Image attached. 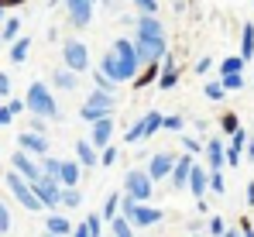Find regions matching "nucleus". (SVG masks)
<instances>
[{"label": "nucleus", "instance_id": "11", "mask_svg": "<svg viewBox=\"0 0 254 237\" xmlns=\"http://www.w3.org/2000/svg\"><path fill=\"white\" fill-rule=\"evenodd\" d=\"M110 131H114V114L93 120V131H89V145H110Z\"/></svg>", "mask_w": 254, "mask_h": 237}, {"label": "nucleus", "instance_id": "43", "mask_svg": "<svg viewBox=\"0 0 254 237\" xmlns=\"http://www.w3.org/2000/svg\"><path fill=\"white\" fill-rule=\"evenodd\" d=\"M0 231H10V210L0 203Z\"/></svg>", "mask_w": 254, "mask_h": 237}, {"label": "nucleus", "instance_id": "7", "mask_svg": "<svg viewBox=\"0 0 254 237\" xmlns=\"http://www.w3.org/2000/svg\"><path fill=\"white\" fill-rule=\"evenodd\" d=\"M10 165H14V172H21L28 182H35V179H42V165L35 161V158L28 155L24 148H17L14 155H10Z\"/></svg>", "mask_w": 254, "mask_h": 237}, {"label": "nucleus", "instance_id": "39", "mask_svg": "<svg viewBox=\"0 0 254 237\" xmlns=\"http://www.w3.org/2000/svg\"><path fill=\"white\" fill-rule=\"evenodd\" d=\"M86 231L93 237H100V217H96V213H86Z\"/></svg>", "mask_w": 254, "mask_h": 237}, {"label": "nucleus", "instance_id": "26", "mask_svg": "<svg viewBox=\"0 0 254 237\" xmlns=\"http://www.w3.org/2000/svg\"><path fill=\"white\" fill-rule=\"evenodd\" d=\"M48 231H52V234H59V237H65L69 231H72V224H69L65 217H48Z\"/></svg>", "mask_w": 254, "mask_h": 237}, {"label": "nucleus", "instance_id": "54", "mask_svg": "<svg viewBox=\"0 0 254 237\" xmlns=\"http://www.w3.org/2000/svg\"><path fill=\"white\" fill-rule=\"evenodd\" d=\"M248 203H251V206H254V182H251V186H248Z\"/></svg>", "mask_w": 254, "mask_h": 237}, {"label": "nucleus", "instance_id": "22", "mask_svg": "<svg viewBox=\"0 0 254 237\" xmlns=\"http://www.w3.org/2000/svg\"><path fill=\"white\" fill-rule=\"evenodd\" d=\"M28 48H31V38H14L10 59H14V62H24V59H28Z\"/></svg>", "mask_w": 254, "mask_h": 237}, {"label": "nucleus", "instance_id": "33", "mask_svg": "<svg viewBox=\"0 0 254 237\" xmlns=\"http://www.w3.org/2000/svg\"><path fill=\"white\" fill-rule=\"evenodd\" d=\"M117 158H121V152H117L114 145H107V148H103V155H100V165H107V168H114V161H117Z\"/></svg>", "mask_w": 254, "mask_h": 237}, {"label": "nucleus", "instance_id": "51", "mask_svg": "<svg viewBox=\"0 0 254 237\" xmlns=\"http://www.w3.org/2000/svg\"><path fill=\"white\" fill-rule=\"evenodd\" d=\"M196 73H210V59H199L196 62Z\"/></svg>", "mask_w": 254, "mask_h": 237}, {"label": "nucleus", "instance_id": "38", "mask_svg": "<svg viewBox=\"0 0 254 237\" xmlns=\"http://www.w3.org/2000/svg\"><path fill=\"white\" fill-rule=\"evenodd\" d=\"M230 138H234V145H230V148H237V152H244V145H248V131H241V127H237V131H234Z\"/></svg>", "mask_w": 254, "mask_h": 237}, {"label": "nucleus", "instance_id": "55", "mask_svg": "<svg viewBox=\"0 0 254 237\" xmlns=\"http://www.w3.org/2000/svg\"><path fill=\"white\" fill-rule=\"evenodd\" d=\"M248 158H251V161H254V138H251V141H248Z\"/></svg>", "mask_w": 254, "mask_h": 237}, {"label": "nucleus", "instance_id": "10", "mask_svg": "<svg viewBox=\"0 0 254 237\" xmlns=\"http://www.w3.org/2000/svg\"><path fill=\"white\" fill-rule=\"evenodd\" d=\"M65 7H69V17L76 28H86L93 21V0H65Z\"/></svg>", "mask_w": 254, "mask_h": 237}, {"label": "nucleus", "instance_id": "15", "mask_svg": "<svg viewBox=\"0 0 254 237\" xmlns=\"http://www.w3.org/2000/svg\"><path fill=\"white\" fill-rule=\"evenodd\" d=\"M172 165H175V158H172V155H155V158H151L148 175H151V179H165V175L172 172Z\"/></svg>", "mask_w": 254, "mask_h": 237}, {"label": "nucleus", "instance_id": "32", "mask_svg": "<svg viewBox=\"0 0 254 237\" xmlns=\"http://www.w3.org/2000/svg\"><path fill=\"white\" fill-rule=\"evenodd\" d=\"M206 189H213V193H227V186H223V175H220V168H213L210 172V182H206Z\"/></svg>", "mask_w": 254, "mask_h": 237}, {"label": "nucleus", "instance_id": "20", "mask_svg": "<svg viewBox=\"0 0 254 237\" xmlns=\"http://www.w3.org/2000/svg\"><path fill=\"white\" fill-rule=\"evenodd\" d=\"M155 131H162V114H148V117L141 120V141L151 138Z\"/></svg>", "mask_w": 254, "mask_h": 237}, {"label": "nucleus", "instance_id": "45", "mask_svg": "<svg viewBox=\"0 0 254 237\" xmlns=\"http://www.w3.org/2000/svg\"><path fill=\"white\" fill-rule=\"evenodd\" d=\"M210 234H213V237L223 234V220H220V217H213V220H210Z\"/></svg>", "mask_w": 254, "mask_h": 237}, {"label": "nucleus", "instance_id": "46", "mask_svg": "<svg viewBox=\"0 0 254 237\" xmlns=\"http://www.w3.org/2000/svg\"><path fill=\"white\" fill-rule=\"evenodd\" d=\"M7 110H10V114H14V117H17V114H21V110H24V100H10V103H7Z\"/></svg>", "mask_w": 254, "mask_h": 237}, {"label": "nucleus", "instance_id": "2", "mask_svg": "<svg viewBox=\"0 0 254 237\" xmlns=\"http://www.w3.org/2000/svg\"><path fill=\"white\" fill-rule=\"evenodd\" d=\"M7 186H10V193L17 196V203H21L24 210H31V213H42V210H45V203L35 196L31 182H28L21 172H14V168H10V172H7Z\"/></svg>", "mask_w": 254, "mask_h": 237}, {"label": "nucleus", "instance_id": "8", "mask_svg": "<svg viewBox=\"0 0 254 237\" xmlns=\"http://www.w3.org/2000/svg\"><path fill=\"white\" fill-rule=\"evenodd\" d=\"M31 189H35V196L45 203V210H55V206H59V179L42 175V179H35V182H31Z\"/></svg>", "mask_w": 254, "mask_h": 237}, {"label": "nucleus", "instance_id": "25", "mask_svg": "<svg viewBox=\"0 0 254 237\" xmlns=\"http://www.w3.org/2000/svg\"><path fill=\"white\" fill-rule=\"evenodd\" d=\"M155 79H158V59H155V62H148L144 76H134V86L141 89V86H148V82H155Z\"/></svg>", "mask_w": 254, "mask_h": 237}, {"label": "nucleus", "instance_id": "6", "mask_svg": "<svg viewBox=\"0 0 254 237\" xmlns=\"http://www.w3.org/2000/svg\"><path fill=\"white\" fill-rule=\"evenodd\" d=\"M62 55H65V66H69L72 73H86V69H89V48H86L83 41H65Z\"/></svg>", "mask_w": 254, "mask_h": 237}, {"label": "nucleus", "instance_id": "27", "mask_svg": "<svg viewBox=\"0 0 254 237\" xmlns=\"http://www.w3.org/2000/svg\"><path fill=\"white\" fill-rule=\"evenodd\" d=\"M110 224H114V237H134V227L127 224V220L121 217V213H117V217H114Z\"/></svg>", "mask_w": 254, "mask_h": 237}, {"label": "nucleus", "instance_id": "30", "mask_svg": "<svg viewBox=\"0 0 254 237\" xmlns=\"http://www.w3.org/2000/svg\"><path fill=\"white\" fill-rule=\"evenodd\" d=\"M42 175H48V179H59V158H45L42 155Z\"/></svg>", "mask_w": 254, "mask_h": 237}, {"label": "nucleus", "instance_id": "3", "mask_svg": "<svg viewBox=\"0 0 254 237\" xmlns=\"http://www.w3.org/2000/svg\"><path fill=\"white\" fill-rule=\"evenodd\" d=\"M169 48H165V38H144V35H137L134 38V55H137V62H155V59H162Z\"/></svg>", "mask_w": 254, "mask_h": 237}, {"label": "nucleus", "instance_id": "9", "mask_svg": "<svg viewBox=\"0 0 254 237\" xmlns=\"http://www.w3.org/2000/svg\"><path fill=\"white\" fill-rule=\"evenodd\" d=\"M17 145L24 152H31V155H48V138H45L42 131H21L17 134Z\"/></svg>", "mask_w": 254, "mask_h": 237}, {"label": "nucleus", "instance_id": "19", "mask_svg": "<svg viewBox=\"0 0 254 237\" xmlns=\"http://www.w3.org/2000/svg\"><path fill=\"white\" fill-rule=\"evenodd\" d=\"M254 55V24H244V31H241V59L248 62Z\"/></svg>", "mask_w": 254, "mask_h": 237}, {"label": "nucleus", "instance_id": "28", "mask_svg": "<svg viewBox=\"0 0 254 237\" xmlns=\"http://www.w3.org/2000/svg\"><path fill=\"white\" fill-rule=\"evenodd\" d=\"M55 86H62V89H76V73H72V69L55 73Z\"/></svg>", "mask_w": 254, "mask_h": 237}, {"label": "nucleus", "instance_id": "34", "mask_svg": "<svg viewBox=\"0 0 254 237\" xmlns=\"http://www.w3.org/2000/svg\"><path fill=\"white\" fill-rule=\"evenodd\" d=\"M17 31H21V21L10 17V21L3 24V41H14V38H17Z\"/></svg>", "mask_w": 254, "mask_h": 237}, {"label": "nucleus", "instance_id": "44", "mask_svg": "<svg viewBox=\"0 0 254 237\" xmlns=\"http://www.w3.org/2000/svg\"><path fill=\"white\" fill-rule=\"evenodd\" d=\"M134 3H137L144 14H155V10H158V3H155V0H134Z\"/></svg>", "mask_w": 254, "mask_h": 237}, {"label": "nucleus", "instance_id": "42", "mask_svg": "<svg viewBox=\"0 0 254 237\" xmlns=\"http://www.w3.org/2000/svg\"><path fill=\"white\" fill-rule=\"evenodd\" d=\"M223 161H227V165H241V152H237V148H227V152H223Z\"/></svg>", "mask_w": 254, "mask_h": 237}, {"label": "nucleus", "instance_id": "50", "mask_svg": "<svg viewBox=\"0 0 254 237\" xmlns=\"http://www.w3.org/2000/svg\"><path fill=\"white\" fill-rule=\"evenodd\" d=\"M7 93H10V79L0 73V96H7Z\"/></svg>", "mask_w": 254, "mask_h": 237}, {"label": "nucleus", "instance_id": "21", "mask_svg": "<svg viewBox=\"0 0 254 237\" xmlns=\"http://www.w3.org/2000/svg\"><path fill=\"white\" fill-rule=\"evenodd\" d=\"M76 155H79V161H83L86 168H89V165H96V161H100V155H96V152H93V145H89V141H79V145H76Z\"/></svg>", "mask_w": 254, "mask_h": 237}, {"label": "nucleus", "instance_id": "49", "mask_svg": "<svg viewBox=\"0 0 254 237\" xmlns=\"http://www.w3.org/2000/svg\"><path fill=\"white\" fill-rule=\"evenodd\" d=\"M182 145H186V152H199V141L196 138H182Z\"/></svg>", "mask_w": 254, "mask_h": 237}, {"label": "nucleus", "instance_id": "13", "mask_svg": "<svg viewBox=\"0 0 254 237\" xmlns=\"http://www.w3.org/2000/svg\"><path fill=\"white\" fill-rule=\"evenodd\" d=\"M206 182H210V175H206V172H203V168H199V165L192 161V168H189V179H186V186L192 189V196H196V199H203V196H206Z\"/></svg>", "mask_w": 254, "mask_h": 237}, {"label": "nucleus", "instance_id": "16", "mask_svg": "<svg viewBox=\"0 0 254 237\" xmlns=\"http://www.w3.org/2000/svg\"><path fill=\"white\" fill-rule=\"evenodd\" d=\"M89 107H96V110H103V114H114V93H103V89H96L89 100H86Z\"/></svg>", "mask_w": 254, "mask_h": 237}, {"label": "nucleus", "instance_id": "48", "mask_svg": "<svg viewBox=\"0 0 254 237\" xmlns=\"http://www.w3.org/2000/svg\"><path fill=\"white\" fill-rule=\"evenodd\" d=\"M10 120H14V114H10V110H7V107H0V127H7V124H10Z\"/></svg>", "mask_w": 254, "mask_h": 237}, {"label": "nucleus", "instance_id": "24", "mask_svg": "<svg viewBox=\"0 0 254 237\" xmlns=\"http://www.w3.org/2000/svg\"><path fill=\"white\" fill-rule=\"evenodd\" d=\"M223 73H244V59L241 55H227L223 62H220V76Z\"/></svg>", "mask_w": 254, "mask_h": 237}, {"label": "nucleus", "instance_id": "58", "mask_svg": "<svg viewBox=\"0 0 254 237\" xmlns=\"http://www.w3.org/2000/svg\"><path fill=\"white\" fill-rule=\"evenodd\" d=\"M0 21H3V7H0Z\"/></svg>", "mask_w": 254, "mask_h": 237}, {"label": "nucleus", "instance_id": "18", "mask_svg": "<svg viewBox=\"0 0 254 237\" xmlns=\"http://www.w3.org/2000/svg\"><path fill=\"white\" fill-rule=\"evenodd\" d=\"M59 179H62V186H76V182H79V165L59 161Z\"/></svg>", "mask_w": 254, "mask_h": 237}, {"label": "nucleus", "instance_id": "14", "mask_svg": "<svg viewBox=\"0 0 254 237\" xmlns=\"http://www.w3.org/2000/svg\"><path fill=\"white\" fill-rule=\"evenodd\" d=\"M137 35H144V38H165V31H162V24L155 21V14H144V17L137 21Z\"/></svg>", "mask_w": 254, "mask_h": 237}, {"label": "nucleus", "instance_id": "41", "mask_svg": "<svg viewBox=\"0 0 254 237\" xmlns=\"http://www.w3.org/2000/svg\"><path fill=\"white\" fill-rule=\"evenodd\" d=\"M162 127L165 131H182V117H162Z\"/></svg>", "mask_w": 254, "mask_h": 237}, {"label": "nucleus", "instance_id": "17", "mask_svg": "<svg viewBox=\"0 0 254 237\" xmlns=\"http://www.w3.org/2000/svg\"><path fill=\"white\" fill-rule=\"evenodd\" d=\"M100 73H103V76H110L114 82H121V66H117V55H114V48L103 55V62H100Z\"/></svg>", "mask_w": 254, "mask_h": 237}, {"label": "nucleus", "instance_id": "31", "mask_svg": "<svg viewBox=\"0 0 254 237\" xmlns=\"http://www.w3.org/2000/svg\"><path fill=\"white\" fill-rule=\"evenodd\" d=\"M117 210H121V196L114 193V196H107V203H103V217H107V220H114V217H117Z\"/></svg>", "mask_w": 254, "mask_h": 237}, {"label": "nucleus", "instance_id": "56", "mask_svg": "<svg viewBox=\"0 0 254 237\" xmlns=\"http://www.w3.org/2000/svg\"><path fill=\"white\" fill-rule=\"evenodd\" d=\"M220 237H237V231H223V234H220Z\"/></svg>", "mask_w": 254, "mask_h": 237}, {"label": "nucleus", "instance_id": "37", "mask_svg": "<svg viewBox=\"0 0 254 237\" xmlns=\"http://www.w3.org/2000/svg\"><path fill=\"white\" fill-rule=\"evenodd\" d=\"M223 93H227L223 82H206V96H210V100H223Z\"/></svg>", "mask_w": 254, "mask_h": 237}, {"label": "nucleus", "instance_id": "4", "mask_svg": "<svg viewBox=\"0 0 254 237\" xmlns=\"http://www.w3.org/2000/svg\"><path fill=\"white\" fill-rule=\"evenodd\" d=\"M124 189H127V196H134L137 203H148V196H151V175L148 172H127V179H124Z\"/></svg>", "mask_w": 254, "mask_h": 237}, {"label": "nucleus", "instance_id": "1", "mask_svg": "<svg viewBox=\"0 0 254 237\" xmlns=\"http://www.w3.org/2000/svg\"><path fill=\"white\" fill-rule=\"evenodd\" d=\"M24 110H31L35 117H59V103L52 100V93H48L45 82H31V86H28Z\"/></svg>", "mask_w": 254, "mask_h": 237}, {"label": "nucleus", "instance_id": "57", "mask_svg": "<svg viewBox=\"0 0 254 237\" xmlns=\"http://www.w3.org/2000/svg\"><path fill=\"white\" fill-rule=\"evenodd\" d=\"M42 237H59V234H52V231H45V234Z\"/></svg>", "mask_w": 254, "mask_h": 237}, {"label": "nucleus", "instance_id": "36", "mask_svg": "<svg viewBox=\"0 0 254 237\" xmlns=\"http://www.w3.org/2000/svg\"><path fill=\"white\" fill-rule=\"evenodd\" d=\"M59 203H65V206H79V193L69 186V189H62V193H59Z\"/></svg>", "mask_w": 254, "mask_h": 237}, {"label": "nucleus", "instance_id": "52", "mask_svg": "<svg viewBox=\"0 0 254 237\" xmlns=\"http://www.w3.org/2000/svg\"><path fill=\"white\" fill-rule=\"evenodd\" d=\"M72 237H93V234H89V231H86V224H79V227H76V231H72Z\"/></svg>", "mask_w": 254, "mask_h": 237}, {"label": "nucleus", "instance_id": "53", "mask_svg": "<svg viewBox=\"0 0 254 237\" xmlns=\"http://www.w3.org/2000/svg\"><path fill=\"white\" fill-rule=\"evenodd\" d=\"M24 0H0V7H21Z\"/></svg>", "mask_w": 254, "mask_h": 237}, {"label": "nucleus", "instance_id": "12", "mask_svg": "<svg viewBox=\"0 0 254 237\" xmlns=\"http://www.w3.org/2000/svg\"><path fill=\"white\" fill-rule=\"evenodd\" d=\"M189 168H192V152H186V155H179L175 158V165H172V186L175 189H182L186 186V179H189Z\"/></svg>", "mask_w": 254, "mask_h": 237}, {"label": "nucleus", "instance_id": "5", "mask_svg": "<svg viewBox=\"0 0 254 237\" xmlns=\"http://www.w3.org/2000/svg\"><path fill=\"white\" fill-rule=\"evenodd\" d=\"M114 55H117V66H121V79H134L137 69V55H134V41H114Z\"/></svg>", "mask_w": 254, "mask_h": 237}, {"label": "nucleus", "instance_id": "47", "mask_svg": "<svg viewBox=\"0 0 254 237\" xmlns=\"http://www.w3.org/2000/svg\"><path fill=\"white\" fill-rule=\"evenodd\" d=\"M127 141H130V145H134V141H141V124H134V127L127 131Z\"/></svg>", "mask_w": 254, "mask_h": 237}, {"label": "nucleus", "instance_id": "29", "mask_svg": "<svg viewBox=\"0 0 254 237\" xmlns=\"http://www.w3.org/2000/svg\"><path fill=\"white\" fill-rule=\"evenodd\" d=\"M220 82H223V89H244V76L241 73H223Z\"/></svg>", "mask_w": 254, "mask_h": 237}, {"label": "nucleus", "instance_id": "35", "mask_svg": "<svg viewBox=\"0 0 254 237\" xmlns=\"http://www.w3.org/2000/svg\"><path fill=\"white\" fill-rule=\"evenodd\" d=\"M220 127H223V134H234V131L241 127V124H237V114H223V117H220Z\"/></svg>", "mask_w": 254, "mask_h": 237}, {"label": "nucleus", "instance_id": "23", "mask_svg": "<svg viewBox=\"0 0 254 237\" xmlns=\"http://www.w3.org/2000/svg\"><path fill=\"white\" fill-rule=\"evenodd\" d=\"M206 158H210V168H220L223 165V145L220 141H210L206 145Z\"/></svg>", "mask_w": 254, "mask_h": 237}, {"label": "nucleus", "instance_id": "40", "mask_svg": "<svg viewBox=\"0 0 254 237\" xmlns=\"http://www.w3.org/2000/svg\"><path fill=\"white\" fill-rule=\"evenodd\" d=\"M96 89H103V93H114V79L103 76V73H96Z\"/></svg>", "mask_w": 254, "mask_h": 237}]
</instances>
